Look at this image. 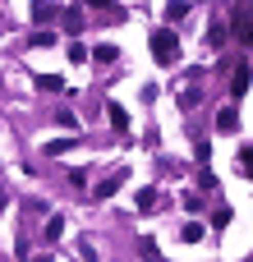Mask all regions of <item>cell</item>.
Wrapping results in <instances>:
<instances>
[{"label": "cell", "mask_w": 253, "mask_h": 262, "mask_svg": "<svg viewBox=\"0 0 253 262\" xmlns=\"http://www.w3.org/2000/svg\"><path fill=\"white\" fill-rule=\"evenodd\" d=\"M244 92H249V64H244V60H240V69H235V74H230V97H235V101H240V97H244Z\"/></svg>", "instance_id": "cell-5"}, {"label": "cell", "mask_w": 253, "mask_h": 262, "mask_svg": "<svg viewBox=\"0 0 253 262\" xmlns=\"http://www.w3.org/2000/svg\"><path fill=\"white\" fill-rule=\"evenodd\" d=\"M106 120H111V129H115V134H129V111H124L120 101H111V106H106Z\"/></svg>", "instance_id": "cell-3"}, {"label": "cell", "mask_w": 253, "mask_h": 262, "mask_svg": "<svg viewBox=\"0 0 253 262\" xmlns=\"http://www.w3.org/2000/svg\"><path fill=\"white\" fill-rule=\"evenodd\" d=\"M69 60L83 64V60H88V46H83V41H69Z\"/></svg>", "instance_id": "cell-18"}, {"label": "cell", "mask_w": 253, "mask_h": 262, "mask_svg": "<svg viewBox=\"0 0 253 262\" xmlns=\"http://www.w3.org/2000/svg\"><path fill=\"white\" fill-rule=\"evenodd\" d=\"M147 262H166V258H147Z\"/></svg>", "instance_id": "cell-26"}, {"label": "cell", "mask_w": 253, "mask_h": 262, "mask_svg": "<svg viewBox=\"0 0 253 262\" xmlns=\"http://www.w3.org/2000/svg\"><path fill=\"white\" fill-rule=\"evenodd\" d=\"M230 221H235V212H230V207H217V212H212V226H217V230H226Z\"/></svg>", "instance_id": "cell-14"}, {"label": "cell", "mask_w": 253, "mask_h": 262, "mask_svg": "<svg viewBox=\"0 0 253 262\" xmlns=\"http://www.w3.org/2000/svg\"><path fill=\"white\" fill-rule=\"evenodd\" d=\"M226 32H235L240 41H249V9H244V5L235 9V18H230V28H226Z\"/></svg>", "instance_id": "cell-7"}, {"label": "cell", "mask_w": 253, "mask_h": 262, "mask_svg": "<svg viewBox=\"0 0 253 262\" xmlns=\"http://www.w3.org/2000/svg\"><path fill=\"white\" fill-rule=\"evenodd\" d=\"M198 189H217V175L212 170H198Z\"/></svg>", "instance_id": "cell-24"}, {"label": "cell", "mask_w": 253, "mask_h": 262, "mask_svg": "<svg viewBox=\"0 0 253 262\" xmlns=\"http://www.w3.org/2000/svg\"><path fill=\"white\" fill-rule=\"evenodd\" d=\"M138 253H143V258H161V253H157V239H138Z\"/></svg>", "instance_id": "cell-22"}, {"label": "cell", "mask_w": 253, "mask_h": 262, "mask_svg": "<svg viewBox=\"0 0 253 262\" xmlns=\"http://www.w3.org/2000/svg\"><path fill=\"white\" fill-rule=\"evenodd\" d=\"M157 203H161L157 189H138V193H134V207H138V212H157Z\"/></svg>", "instance_id": "cell-8"}, {"label": "cell", "mask_w": 253, "mask_h": 262, "mask_svg": "<svg viewBox=\"0 0 253 262\" xmlns=\"http://www.w3.org/2000/svg\"><path fill=\"white\" fill-rule=\"evenodd\" d=\"M88 60H97V64H111V60H120V51H115L111 41H101V46H92V51H88Z\"/></svg>", "instance_id": "cell-9"}, {"label": "cell", "mask_w": 253, "mask_h": 262, "mask_svg": "<svg viewBox=\"0 0 253 262\" xmlns=\"http://www.w3.org/2000/svg\"><path fill=\"white\" fill-rule=\"evenodd\" d=\"M198 239H203V226L189 221V226H184V244H198Z\"/></svg>", "instance_id": "cell-20"}, {"label": "cell", "mask_w": 253, "mask_h": 262, "mask_svg": "<svg viewBox=\"0 0 253 262\" xmlns=\"http://www.w3.org/2000/svg\"><path fill=\"white\" fill-rule=\"evenodd\" d=\"M55 14H60V9H55V5H46V0H37V5H32V18H37V23H46V18H55Z\"/></svg>", "instance_id": "cell-11"}, {"label": "cell", "mask_w": 253, "mask_h": 262, "mask_svg": "<svg viewBox=\"0 0 253 262\" xmlns=\"http://www.w3.org/2000/svg\"><path fill=\"white\" fill-rule=\"evenodd\" d=\"M60 18H65V28H69V32H83V28H88V23H83L88 14H83L78 5H65V9H60Z\"/></svg>", "instance_id": "cell-4"}, {"label": "cell", "mask_w": 253, "mask_h": 262, "mask_svg": "<svg viewBox=\"0 0 253 262\" xmlns=\"http://www.w3.org/2000/svg\"><path fill=\"white\" fill-rule=\"evenodd\" d=\"M217 129H221V134H235V129H240V106L217 111Z\"/></svg>", "instance_id": "cell-6"}, {"label": "cell", "mask_w": 253, "mask_h": 262, "mask_svg": "<svg viewBox=\"0 0 253 262\" xmlns=\"http://www.w3.org/2000/svg\"><path fill=\"white\" fill-rule=\"evenodd\" d=\"M147 46H152L157 64H175V60H180V41H175V32H171V28H157V32L147 37Z\"/></svg>", "instance_id": "cell-1"}, {"label": "cell", "mask_w": 253, "mask_h": 262, "mask_svg": "<svg viewBox=\"0 0 253 262\" xmlns=\"http://www.w3.org/2000/svg\"><path fill=\"white\" fill-rule=\"evenodd\" d=\"M184 14H189V5H184V0H175V5H166V18H171V23H180Z\"/></svg>", "instance_id": "cell-16"}, {"label": "cell", "mask_w": 253, "mask_h": 262, "mask_svg": "<svg viewBox=\"0 0 253 262\" xmlns=\"http://www.w3.org/2000/svg\"><path fill=\"white\" fill-rule=\"evenodd\" d=\"M124 180H129V170H111V175H106V180H101V184L92 189V198H97V203H106V198H111V193H115V189H120Z\"/></svg>", "instance_id": "cell-2"}, {"label": "cell", "mask_w": 253, "mask_h": 262, "mask_svg": "<svg viewBox=\"0 0 253 262\" xmlns=\"http://www.w3.org/2000/svg\"><path fill=\"white\" fill-rule=\"evenodd\" d=\"M60 235H65V221H60V216H51V221H46V239H51V244H55V239H60Z\"/></svg>", "instance_id": "cell-17"}, {"label": "cell", "mask_w": 253, "mask_h": 262, "mask_svg": "<svg viewBox=\"0 0 253 262\" xmlns=\"http://www.w3.org/2000/svg\"><path fill=\"white\" fill-rule=\"evenodd\" d=\"M28 262H51V258H28Z\"/></svg>", "instance_id": "cell-25"}, {"label": "cell", "mask_w": 253, "mask_h": 262, "mask_svg": "<svg viewBox=\"0 0 253 262\" xmlns=\"http://www.w3.org/2000/svg\"><path fill=\"white\" fill-rule=\"evenodd\" d=\"M32 83H37V92H65V78L60 74H37Z\"/></svg>", "instance_id": "cell-10"}, {"label": "cell", "mask_w": 253, "mask_h": 262, "mask_svg": "<svg viewBox=\"0 0 253 262\" xmlns=\"http://www.w3.org/2000/svg\"><path fill=\"white\" fill-rule=\"evenodd\" d=\"M226 37H230L226 23H212V28H207V41H212V46H226Z\"/></svg>", "instance_id": "cell-13"}, {"label": "cell", "mask_w": 253, "mask_h": 262, "mask_svg": "<svg viewBox=\"0 0 253 262\" xmlns=\"http://www.w3.org/2000/svg\"><path fill=\"white\" fill-rule=\"evenodd\" d=\"M51 41H55V32H46V28H41V32H32V46H51Z\"/></svg>", "instance_id": "cell-23"}, {"label": "cell", "mask_w": 253, "mask_h": 262, "mask_svg": "<svg viewBox=\"0 0 253 262\" xmlns=\"http://www.w3.org/2000/svg\"><path fill=\"white\" fill-rule=\"evenodd\" d=\"M180 207H184V212H203V198H198V193H184Z\"/></svg>", "instance_id": "cell-19"}, {"label": "cell", "mask_w": 253, "mask_h": 262, "mask_svg": "<svg viewBox=\"0 0 253 262\" xmlns=\"http://www.w3.org/2000/svg\"><path fill=\"white\" fill-rule=\"evenodd\" d=\"M180 106H184V111L198 106V88H184V92H180Z\"/></svg>", "instance_id": "cell-21"}, {"label": "cell", "mask_w": 253, "mask_h": 262, "mask_svg": "<svg viewBox=\"0 0 253 262\" xmlns=\"http://www.w3.org/2000/svg\"><path fill=\"white\" fill-rule=\"evenodd\" d=\"M69 147H74V138H51V143H46V157H65Z\"/></svg>", "instance_id": "cell-12"}, {"label": "cell", "mask_w": 253, "mask_h": 262, "mask_svg": "<svg viewBox=\"0 0 253 262\" xmlns=\"http://www.w3.org/2000/svg\"><path fill=\"white\" fill-rule=\"evenodd\" d=\"M249 161H253L249 143H240V157H235V166H240V175H253V170H249Z\"/></svg>", "instance_id": "cell-15"}]
</instances>
